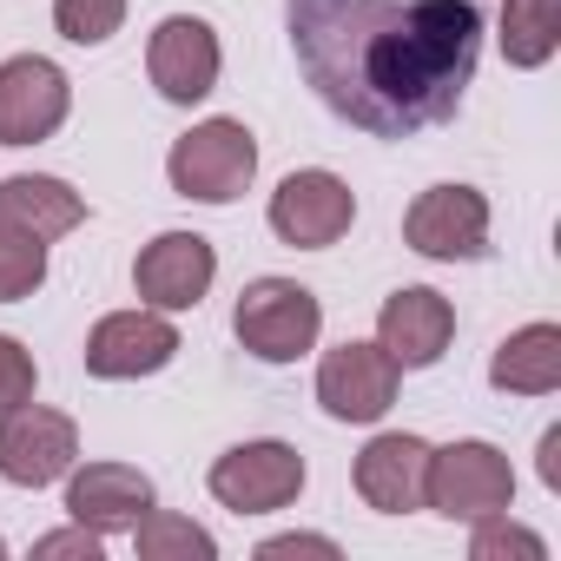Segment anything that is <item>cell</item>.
I'll return each instance as SVG.
<instances>
[{
    "label": "cell",
    "instance_id": "26",
    "mask_svg": "<svg viewBox=\"0 0 561 561\" xmlns=\"http://www.w3.org/2000/svg\"><path fill=\"white\" fill-rule=\"evenodd\" d=\"M257 554H264V561H285V554H324V561H331L337 541H331V535H277V541H264Z\"/></svg>",
    "mask_w": 561,
    "mask_h": 561
},
{
    "label": "cell",
    "instance_id": "11",
    "mask_svg": "<svg viewBox=\"0 0 561 561\" xmlns=\"http://www.w3.org/2000/svg\"><path fill=\"white\" fill-rule=\"evenodd\" d=\"M397 364H390V351L383 344H337V351H324V364H318V403L337 416V423H377L390 403H397Z\"/></svg>",
    "mask_w": 561,
    "mask_h": 561
},
{
    "label": "cell",
    "instance_id": "14",
    "mask_svg": "<svg viewBox=\"0 0 561 561\" xmlns=\"http://www.w3.org/2000/svg\"><path fill=\"white\" fill-rule=\"evenodd\" d=\"M218 34L198 21V14H172V21H159V34H152V47H146V73H152V87L172 100V106H192V100H205L211 87H218Z\"/></svg>",
    "mask_w": 561,
    "mask_h": 561
},
{
    "label": "cell",
    "instance_id": "15",
    "mask_svg": "<svg viewBox=\"0 0 561 561\" xmlns=\"http://www.w3.org/2000/svg\"><path fill=\"white\" fill-rule=\"evenodd\" d=\"M423 469H430V443L410 430L370 436V449L357 456V495L377 515H410L423 508Z\"/></svg>",
    "mask_w": 561,
    "mask_h": 561
},
{
    "label": "cell",
    "instance_id": "16",
    "mask_svg": "<svg viewBox=\"0 0 561 561\" xmlns=\"http://www.w3.org/2000/svg\"><path fill=\"white\" fill-rule=\"evenodd\" d=\"M152 508V482L126 462H87V469H67V515L87 522L93 535H119L133 528L139 515Z\"/></svg>",
    "mask_w": 561,
    "mask_h": 561
},
{
    "label": "cell",
    "instance_id": "17",
    "mask_svg": "<svg viewBox=\"0 0 561 561\" xmlns=\"http://www.w3.org/2000/svg\"><path fill=\"white\" fill-rule=\"evenodd\" d=\"M80 218H87V205H80V192L67 179H47V172L0 179V225H21V231L54 244V238L80 231Z\"/></svg>",
    "mask_w": 561,
    "mask_h": 561
},
{
    "label": "cell",
    "instance_id": "3",
    "mask_svg": "<svg viewBox=\"0 0 561 561\" xmlns=\"http://www.w3.org/2000/svg\"><path fill=\"white\" fill-rule=\"evenodd\" d=\"M515 502V469L495 443H449L430 449L423 469V508H436L443 522H482L502 515Z\"/></svg>",
    "mask_w": 561,
    "mask_h": 561
},
{
    "label": "cell",
    "instance_id": "19",
    "mask_svg": "<svg viewBox=\"0 0 561 561\" xmlns=\"http://www.w3.org/2000/svg\"><path fill=\"white\" fill-rule=\"evenodd\" d=\"M561 47V0H502V60L535 73Z\"/></svg>",
    "mask_w": 561,
    "mask_h": 561
},
{
    "label": "cell",
    "instance_id": "6",
    "mask_svg": "<svg viewBox=\"0 0 561 561\" xmlns=\"http://www.w3.org/2000/svg\"><path fill=\"white\" fill-rule=\"evenodd\" d=\"M305 489V456L291 443H238L211 462V495L238 515H271V508H291Z\"/></svg>",
    "mask_w": 561,
    "mask_h": 561
},
{
    "label": "cell",
    "instance_id": "27",
    "mask_svg": "<svg viewBox=\"0 0 561 561\" xmlns=\"http://www.w3.org/2000/svg\"><path fill=\"white\" fill-rule=\"evenodd\" d=\"M541 482H548V489H561V430H548V436H541Z\"/></svg>",
    "mask_w": 561,
    "mask_h": 561
},
{
    "label": "cell",
    "instance_id": "13",
    "mask_svg": "<svg viewBox=\"0 0 561 561\" xmlns=\"http://www.w3.org/2000/svg\"><path fill=\"white\" fill-rule=\"evenodd\" d=\"M449 337H456V305L430 285H403L377 311V344L390 351L397 370H430L449 351Z\"/></svg>",
    "mask_w": 561,
    "mask_h": 561
},
{
    "label": "cell",
    "instance_id": "23",
    "mask_svg": "<svg viewBox=\"0 0 561 561\" xmlns=\"http://www.w3.org/2000/svg\"><path fill=\"white\" fill-rule=\"evenodd\" d=\"M469 528H476V535H469V554H476V561H508V554L541 561V554H548V541L528 535V528H515L508 508H502V515H482V522H469Z\"/></svg>",
    "mask_w": 561,
    "mask_h": 561
},
{
    "label": "cell",
    "instance_id": "20",
    "mask_svg": "<svg viewBox=\"0 0 561 561\" xmlns=\"http://www.w3.org/2000/svg\"><path fill=\"white\" fill-rule=\"evenodd\" d=\"M133 548H139V561H211L218 554V541L198 528V522H185V515H165V508H146L139 522H133Z\"/></svg>",
    "mask_w": 561,
    "mask_h": 561
},
{
    "label": "cell",
    "instance_id": "25",
    "mask_svg": "<svg viewBox=\"0 0 561 561\" xmlns=\"http://www.w3.org/2000/svg\"><path fill=\"white\" fill-rule=\"evenodd\" d=\"M100 541H106V535H93L87 522H73V528H60V535H41L34 554H87V561H100Z\"/></svg>",
    "mask_w": 561,
    "mask_h": 561
},
{
    "label": "cell",
    "instance_id": "21",
    "mask_svg": "<svg viewBox=\"0 0 561 561\" xmlns=\"http://www.w3.org/2000/svg\"><path fill=\"white\" fill-rule=\"evenodd\" d=\"M47 285V238L0 225V305H21Z\"/></svg>",
    "mask_w": 561,
    "mask_h": 561
},
{
    "label": "cell",
    "instance_id": "9",
    "mask_svg": "<svg viewBox=\"0 0 561 561\" xmlns=\"http://www.w3.org/2000/svg\"><path fill=\"white\" fill-rule=\"evenodd\" d=\"M351 218H357V192H351L337 172H324V165L291 172L285 185L271 192V231L285 238V244H298V251L337 244V238L351 231Z\"/></svg>",
    "mask_w": 561,
    "mask_h": 561
},
{
    "label": "cell",
    "instance_id": "12",
    "mask_svg": "<svg viewBox=\"0 0 561 561\" xmlns=\"http://www.w3.org/2000/svg\"><path fill=\"white\" fill-rule=\"evenodd\" d=\"M211 277H218V251L198 231H159L133 264V285L152 311H192L211 291Z\"/></svg>",
    "mask_w": 561,
    "mask_h": 561
},
{
    "label": "cell",
    "instance_id": "7",
    "mask_svg": "<svg viewBox=\"0 0 561 561\" xmlns=\"http://www.w3.org/2000/svg\"><path fill=\"white\" fill-rule=\"evenodd\" d=\"M73 87L47 54L0 60V146H41L67 126Z\"/></svg>",
    "mask_w": 561,
    "mask_h": 561
},
{
    "label": "cell",
    "instance_id": "1",
    "mask_svg": "<svg viewBox=\"0 0 561 561\" xmlns=\"http://www.w3.org/2000/svg\"><path fill=\"white\" fill-rule=\"evenodd\" d=\"M311 93L370 139H416L462 113L482 60L476 0H285Z\"/></svg>",
    "mask_w": 561,
    "mask_h": 561
},
{
    "label": "cell",
    "instance_id": "8",
    "mask_svg": "<svg viewBox=\"0 0 561 561\" xmlns=\"http://www.w3.org/2000/svg\"><path fill=\"white\" fill-rule=\"evenodd\" d=\"M403 238H410V251H423L436 264L489 257V198L476 185H430L403 211Z\"/></svg>",
    "mask_w": 561,
    "mask_h": 561
},
{
    "label": "cell",
    "instance_id": "24",
    "mask_svg": "<svg viewBox=\"0 0 561 561\" xmlns=\"http://www.w3.org/2000/svg\"><path fill=\"white\" fill-rule=\"evenodd\" d=\"M34 397V351H21L14 337H0V410H14Z\"/></svg>",
    "mask_w": 561,
    "mask_h": 561
},
{
    "label": "cell",
    "instance_id": "28",
    "mask_svg": "<svg viewBox=\"0 0 561 561\" xmlns=\"http://www.w3.org/2000/svg\"><path fill=\"white\" fill-rule=\"evenodd\" d=\"M0 554H8V541H0Z\"/></svg>",
    "mask_w": 561,
    "mask_h": 561
},
{
    "label": "cell",
    "instance_id": "4",
    "mask_svg": "<svg viewBox=\"0 0 561 561\" xmlns=\"http://www.w3.org/2000/svg\"><path fill=\"white\" fill-rule=\"evenodd\" d=\"M251 172H257V139L244 133V119H205L165 159L172 192L198 198V205H231L251 185Z\"/></svg>",
    "mask_w": 561,
    "mask_h": 561
},
{
    "label": "cell",
    "instance_id": "22",
    "mask_svg": "<svg viewBox=\"0 0 561 561\" xmlns=\"http://www.w3.org/2000/svg\"><path fill=\"white\" fill-rule=\"evenodd\" d=\"M54 27L73 47H100L126 27V0H54Z\"/></svg>",
    "mask_w": 561,
    "mask_h": 561
},
{
    "label": "cell",
    "instance_id": "5",
    "mask_svg": "<svg viewBox=\"0 0 561 561\" xmlns=\"http://www.w3.org/2000/svg\"><path fill=\"white\" fill-rule=\"evenodd\" d=\"M80 456V430L73 416L47 410V403H14V410H0V482H14V489H47L73 469Z\"/></svg>",
    "mask_w": 561,
    "mask_h": 561
},
{
    "label": "cell",
    "instance_id": "2",
    "mask_svg": "<svg viewBox=\"0 0 561 561\" xmlns=\"http://www.w3.org/2000/svg\"><path fill=\"white\" fill-rule=\"evenodd\" d=\"M231 331L257 364H298L305 351H318L324 305H318V291L298 285V277H251L238 291Z\"/></svg>",
    "mask_w": 561,
    "mask_h": 561
},
{
    "label": "cell",
    "instance_id": "18",
    "mask_svg": "<svg viewBox=\"0 0 561 561\" xmlns=\"http://www.w3.org/2000/svg\"><path fill=\"white\" fill-rule=\"evenodd\" d=\"M489 383L508 390V397H548L561 390V331L554 324H522L495 344V364H489Z\"/></svg>",
    "mask_w": 561,
    "mask_h": 561
},
{
    "label": "cell",
    "instance_id": "10",
    "mask_svg": "<svg viewBox=\"0 0 561 561\" xmlns=\"http://www.w3.org/2000/svg\"><path fill=\"white\" fill-rule=\"evenodd\" d=\"M179 357V324L165 311H113L93 324L87 337V370L106 377V383H133V377H152Z\"/></svg>",
    "mask_w": 561,
    "mask_h": 561
}]
</instances>
